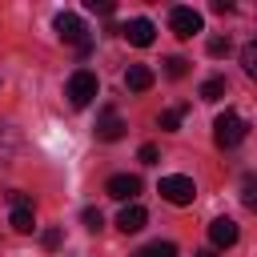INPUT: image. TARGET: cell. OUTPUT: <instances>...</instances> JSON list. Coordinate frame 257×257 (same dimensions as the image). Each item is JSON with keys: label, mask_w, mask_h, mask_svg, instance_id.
Listing matches in <instances>:
<instances>
[{"label": "cell", "mask_w": 257, "mask_h": 257, "mask_svg": "<svg viewBox=\"0 0 257 257\" xmlns=\"http://www.w3.org/2000/svg\"><path fill=\"white\" fill-rule=\"evenodd\" d=\"M52 28H56V36H60L64 44H76V52H80V56H88L92 36H88V28H84V20H80L76 12H60V16L52 20Z\"/></svg>", "instance_id": "6da1fadb"}, {"label": "cell", "mask_w": 257, "mask_h": 257, "mask_svg": "<svg viewBox=\"0 0 257 257\" xmlns=\"http://www.w3.org/2000/svg\"><path fill=\"white\" fill-rule=\"evenodd\" d=\"M96 92H100V80H96V72H88V68H76V72L68 76V100H72V108H88V104L96 100Z\"/></svg>", "instance_id": "7a4b0ae2"}, {"label": "cell", "mask_w": 257, "mask_h": 257, "mask_svg": "<svg viewBox=\"0 0 257 257\" xmlns=\"http://www.w3.org/2000/svg\"><path fill=\"white\" fill-rule=\"evenodd\" d=\"M213 141H217V149H237V145L245 141V120H241L233 108H225V112L213 120Z\"/></svg>", "instance_id": "3957f363"}, {"label": "cell", "mask_w": 257, "mask_h": 257, "mask_svg": "<svg viewBox=\"0 0 257 257\" xmlns=\"http://www.w3.org/2000/svg\"><path fill=\"white\" fill-rule=\"evenodd\" d=\"M161 197H165L169 205H193V197H197V185H193V177H181V173H173V177H161Z\"/></svg>", "instance_id": "277c9868"}, {"label": "cell", "mask_w": 257, "mask_h": 257, "mask_svg": "<svg viewBox=\"0 0 257 257\" xmlns=\"http://www.w3.org/2000/svg\"><path fill=\"white\" fill-rule=\"evenodd\" d=\"M8 201H12V217H8V225H12L16 233H32V229H36V217H32V201H28L20 189H12V193H8Z\"/></svg>", "instance_id": "5b68a950"}, {"label": "cell", "mask_w": 257, "mask_h": 257, "mask_svg": "<svg viewBox=\"0 0 257 257\" xmlns=\"http://www.w3.org/2000/svg\"><path fill=\"white\" fill-rule=\"evenodd\" d=\"M169 28H173L181 40H189V36L201 32V12H197V8H173V12H169Z\"/></svg>", "instance_id": "8992f818"}, {"label": "cell", "mask_w": 257, "mask_h": 257, "mask_svg": "<svg viewBox=\"0 0 257 257\" xmlns=\"http://www.w3.org/2000/svg\"><path fill=\"white\" fill-rule=\"evenodd\" d=\"M124 36H128V44H137V48H149L153 40H157V28H153V20L149 16H137V20H128V28H120Z\"/></svg>", "instance_id": "52a82bcc"}, {"label": "cell", "mask_w": 257, "mask_h": 257, "mask_svg": "<svg viewBox=\"0 0 257 257\" xmlns=\"http://www.w3.org/2000/svg\"><path fill=\"white\" fill-rule=\"evenodd\" d=\"M104 193H108L112 201H133V197L141 193V181H137V177H128V173H116V177H108Z\"/></svg>", "instance_id": "ba28073f"}, {"label": "cell", "mask_w": 257, "mask_h": 257, "mask_svg": "<svg viewBox=\"0 0 257 257\" xmlns=\"http://www.w3.org/2000/svg\"><path fill=\"white\" fill-rule=\"evenodd\" d=\"M209 241H213L217 249L237 245V221H233V217H217V221H209Z\"/></svg>", "instance_id": "9c48e42d"}, {"label": "cell", "mask_w": 257, "mask_h": 257, "mask_svg": "<svg viewBox=\"0 0 257 257\" xmlns=\"http://www.w3.org/2000/svg\"><path fill=\"white\" fill-rule=\"evenodd\" d=\"M145 221H149V213H145L141 205H124V209L116 213V229H120V233H141Z\"/></svg>", "instance_id": "30bf717a"}, {"label": "cell", "mask_w": 257, "mask_h": 257, "mask_svg": "<svg viewBox=\"0 0 257 257\" xmlns=\"http://www.w3.org/2000/svg\"><path fill=\"white\" fill-rule=\"evenodd\" d=\"M96 137H100V141H120V137H124V120H120L112 108H104L100 120H96Z\"/></svg>", "instance_id": "8fae6325"}, {"label": "cell", "mask_w": 257, "mask_h": 257, "mask_svg": "<svg viewBox=\"0 0 257 257\" xmlns=\"http://www.w3.org/2000/svg\"><path fill=\"white\" fill-rule=\"evenodd\" d=\"M124 88H128V92H145V88H153V68H149V64H128V72H124Z\"/></svg>", "instance_id": "7c38bea8"}, {"label": "cell", "mask_w": 257, "mask_h": 257, "mask_svg": "<svg viewBox=\"0 0 257 257\" xmlns=\"http://www.w3.org/2000/svg\"><path fill=\"white\" fill-rule=\"evenodd\" d=\"M16 145H20V137H16V128H8V124H0V165H8V161L16 157Z\"/></svg>", "instance_id": "4fadbf2b"}, {"label": "cell", "mask_w": 257, "mask_h": 257, "mask_svg": "<svg viewBox=\"0 0 257 257\" xmlns=\"http://www.w3.org/2000/svg\"><path fill=\"white\" fill-rule=\"evenodd\" d=\"M225 96V76H209L201 84V100H221Z\"/></svg>", "instance_id": "5bb4252c"}, {"label": "cell", "mask_w": 257, "mask_h": 257, "mask_svg": "<svg viewBox=\"0 0 257 257\" xmlns=\"http://www.w3.org/2000/svg\"><path fill=\"white\" fill-rule=\"evenodd\" d=\"M181 116H185V104H181V108H165V112L157 116V124H161L165 133H177V128H181Z\"/></svg>", "instance_id": "9a60e30c"}, {"label": "cell", "mask_w": 257, "mask_h": 257, "mask_svg": "<svg viewBox=\"0 0 257 257\" xmlns=\"http://www.w3.org/2000/svg\"><path fill=\"white\" fill-rule=\"evenodd\" d=\"M137 257H177V245H173V241H153V245H145Z\"/></svg>", "instance_id": "2e32d148"}, {"label": "cell", "mask_w": 257, "mask_h": 257, "mask_svg": "<svg viewBox=\"0 0 257 257\" xmlns=\"http://www.w3.org/2000/svg\"><path fill=\"white\" fill-rule=\"evenodd\" d=\"M241 68H245V72L257 80V36H253V40L241 48Z\"/></svg>", "instance_id": "e0dca14e"}, {"label": "cell", "mask_w": 257, "mask_h": 257, "mask_svg": "<svg viewBox=\"0 0 257 257\" xmlns=\"http://www.w3.org/2000/svg\"><path fill=\"white\" fill-rule=\"evenodd\" d=\"M241 201H245V209H253V213H257V177H253V173L241 181Z\"/></svg>", "instance_id": "ac0fdd59"}, {"label": "cell", "mask_w": 257, "mask_h": 257, "mask_svg": "<svg viewBox=\"0 0 257 257\" xmlns=\"http://www.w3.org/2000/svg\"><path fill=\"white\" fill-rule=\"evenodd\" d=\"M185 72H189V60H185V56H169V60H165V76H169V80H181Z\"/></svg>", "instance_id": "d6986e66"}, {"label": "cell", "mask_w": 257, "mask_h": 257, "mask_svg": "<svg viewBox=\"0 0 257 257\" xmlns=\"http://www.w3.org/2000/svg\"><path fill=\"white\" fill-rule=\"evenodd\" d=\"M229 36H209V56H229Z\"/></svg>", "instance_id": "ffe728a7"}, {"label": "cell", "mask_w": 257, "mask_h": 257, "mask_svg": "<svg viewBox=\"0 0 257 257\" xmlns=\"http://www.w3.org/2000/svg\"><path fill=\"white\" fill-rule=\"evenodd\" d=\"M80 221H84V229H92V233H96V229L104 225V217H100V209H92V205H88V209L80 213Z\"/></svg>", "instance_id": "44dd1931"}, {"label": "cell", "mask_w": 257, "mask_h": 257, "mask_svg": "<svg viewBox=\"0 0 257 257\" xmlns=\"http://www.w3.org/2000/svg\"><path fill=\"white\" fill-rule=\"evenodd\" d=\"M112 0H88V12H100V16H112Z\"/></svg>", "instance_id": "7402d4cb"}, {"label": "cell", "mask_w": 257, "mask_h": 257, "mask_svg": "<svg viewBox=\"0 0 257 257\" xmlns=\"http://www.w3.org/2000/svg\"><path fill=\"white\" fill-rule=\"evenodd\" d=\"M141 165H157V145H141Z\"/></svg>", "instance_id": "603a6c76"}, {"label": "cell", "mask_w": 257, "mask_h": 257, "mask_svg": "<svg viewBox=\"0 0 257 257\" xmlns=\"http://www.w3.org/2000/svg\"><path fill=\"white\" fill-rule=\"evenodd\" d=\"M213 12H217V16H225V12H233V0H213Z\"/></svg>", "instance_id": "cb8c5ba5"}, {"label": "cell", "mask_w": 257, "mask_h": 257, "mask_svg": "<svg viewBox=\"0 0 257 257\" xmlns=\"http://www.w3.org/2000/svg\"><path fill=\"white\" fill-rule=\"evenodd\" d=\"M44 245H48V249H56V245H60V233H56V229H48V233H44Z\"/></svg>", "instance_id": "d4e9b609"}, {"label": "cell", "mask_w": 257, "mask_h": 257, "mask_svg": "<svg viewBox=\"0 0 257 257\" xmlns=\"http://www.w3.org/2000/svg\"><path fill=\"white\" fill-rule=\"evenodd\" d=\"M193 257H217V253H213V249H201V253H193Z\"/></svg>", "instance_id": "484cf974"}]
</instances>
